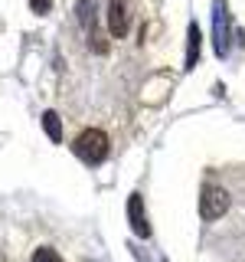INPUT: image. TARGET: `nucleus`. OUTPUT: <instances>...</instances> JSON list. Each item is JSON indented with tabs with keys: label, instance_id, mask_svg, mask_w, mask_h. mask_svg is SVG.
I'll list each match as a JSON object with an SVG mask.
<instances>
[{
	"label": "nucleus",
	"instance_id": "7ed1b4c3",
	"mask_svg": "<svg viewBox=\"0 0 245 262\" xmlns=\"http://www.w3.org/2000/svg\"><path fill=\"white\" fill-rule=\"evenodd\" d=\"M131 30V0H108V33L125 39Z\"/></svg>",
	"mask_w": 245,
	"mask_h": 262
},
{
	"label": "nucleus",
	"instance_id": "423d86ee",
	"mask_svg": "<svg viewBox=\"0 0 245 262\" xmlns=\"http://www.w3.org/2000/svg\"><path fill=\"white\" fill-rule=\"evenodd\" d=\"M196 59H200V27L190 23V33H186V69H193Z\"/></svg>",
	"mask_w": 245,
	"mask_h": 262
},
{
	"label": "nucleus",
	"instance_id": "39448f33",
	"mask_svg": "<svg viewBox=\"0 0 245 262\" xmlns=\"http://www.w3.org/2000/svg\"><path fill=\"white\" fill-rule=\"evenodd\" d=\"M216 53L226 56L229 53V27H226V10L216 7Z\"/></svg>",
	"mask_w": 245,
	"mask_h": 262
},
{
	"label": "nucleus",
	"instance_id": "20e7f679",
	"mask_svg": "<svg viewBox=\"0 0 245 262\" xmlns=\"http://www.w3.org/2000/svg\"><path fill=\"white\" fill-rule=\"evenodd\" d=\"M128 220H131V226H134V233L141 236V239H151V226H147V220H144V200H141V193H131V200H128Z\"/></svg>",
	"mask_w": 245,
	"mask_h": 262
},
{
	"label": "nucleus",
	"instance_id": "f03ea898",
	"mask_svg": "<svg viewBox=\"0 0 245 262\" xmlns=\"http://www.w3.org/2000/svg\"><path fill=\"white\" fill-rule=\"evenodd\" d=\"M226 210H229V193L219 184L206 180L203 190H200V213H203V220H216V216H223Z\"/></svg>",
	"mask_w": 245,
	"mask_h": 262
},
{
	"label": "nucleus",
	"instance_id": "1a4fd4ad",
	"mask_svg": "<svg viewBox=\"0 0 245 262\" xmlns=\"http://www.w3.org/2000/svg\"><path fill=\"white\" fill-rule=\"evenodd\" d=\"M30 4H33V10H36V13H49V7H53L49 0H30Z\"/></svg>",
	"mask_w": 245,
	"mask_h": 262
},
{
	"label": "nucleus",
	"instance_id": "6e6552de",
	"mask_svg": "<svg viewBox=\"0 0 245 262\" xmlns=\"http://www.w3.org/2000/svg\"><path fill=\"white\" fill-rule=\"evenodd\" d=\"M33 262H59V256H56L49 246H43V249H36L33 252Z\"/></svg>",
	"mask_w": 245,
	"mask_h": 262
},
{
	"label": "nucleus",
	"instance_id": "f257e3e1",
	"mask_svg": "<svg viewBox=\"0 0 245 262\" xmlns=\"http://www.w3.org/2000/svg\"><path fill=\"white\" fill-rule=\"evenodd\" d=\"M72 151H76V158L82 164H102L105 158H108V135L105 131H98V128H88V131H82V135L76 138V144H72Z\"/></svg>",
	"mask_w": 245,
	"mask_h": 262
},
{
	"label": "nucleus",
	"instance_id": "0eeeda50",
	"mask_svg": "<svg viewBox=\"0 0 245 262\" xmlns=\"http://www.w3.org/2000/svg\"><path fill=\"white\" fill-rule=\"evenodd\" d=\"M43 128H46L49 141H62V125H59V115H56V112L43 115Z\"/></svg>",
	"mask_w": 245,
	"mask_h": 262
}]
</instances>
